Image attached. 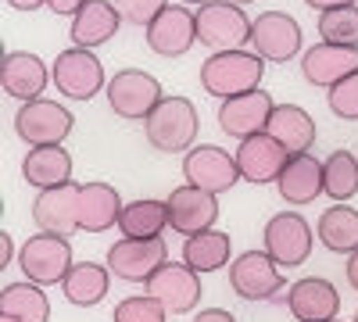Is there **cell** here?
Wrapping results in <instances>:
<instances>
[{"instance_id":"15","label":"cell","mask_w":358,"mask_h":322,"mask_svg":"<svg viewBox=\"0 0 358 322\" xmlns=\"http://www.w3.org/2000/svg\"><path fill=\"white\" fill-rule=\"evenodd\" d=\"M201 272H194L190 265H162V272H155L151 279H147V294H151L155 301L165 305L169 315H187L197 308V301L204 298V290H201Z\"/></svg>"},{"instance_id":"14","label":"cell","mask_w":358,"mask_h":322,"mask_svg":"<svg viewBox=\"0 0 358 322\" xmlns=\"http://www.w3.org/2000/svg\"><path fill=\"white\" fill-rule=\"evenodd\" d=\"M283 305L297 322H334L341 312V294L330 279L308 276V279H297L287 286Z\"/></svg>"},{"instance_id":"37","label":"cell","mask_w":358,"mask_h":322,"mask_svg":"<svg viewBox=\"0 0 358 322\" xmlns=\"http://www.w3.org/2000/svg\"><path fill=\"white\" fill-rule=\"evenodd\" d=\"M83 4H86V0H50V4H47V8H50L54 15H72V18H76Z\"/></svg>"},{"instance_id":"33","label":"cell","mask_w":358,"mask_h":322,"mask_svg":"<svg viewBox=\"0 0 358 322\" xmlns=\"http://www.w3.org/2000/svg\"><path fill=\"white\" fill-rule=\"evenodd\" d=\"M319 36L322 43L358 47V8H337L319 15Z\"/></svg>"},{"instance_id":"11","label":"cell","mask_w":358,"mask_h":322,"mask_svg":"<svg viewBox=\"0 0 358 322\" xmlns=\"http://www.w3.org/2000/svg\"><path fill=\"white\" fill-rule=\"evenodd\" d=\"M251 50L273 65L294 61L301 54V25L287 11H262L251 22Z\"/></svg>"},{"instance_id":"41","label":"cell","mask_w":358,"mask_h":322,"mask_svg":"<svg viewBox=\"0 0 358 322\" xmlns=\"http://www.w3.org/2000/svg\"><path fill=\"white\" fill-rule=\"evenodd\" d=\"M344 276H348V286L358 294V251L348 254V265H344Z\"/></svg>"},{"instance_id":"46","label":"cell","mask_w":358,"mask_h":322,"mask_svg":"<svg viewBox=\"0 0 358 322\" xmlns=\"http://www.w3.org/2000/svg\"><path fill=\"white\" fill-rule=\"evenodd\" d=\"M351 322H358V312H355V319H351Z\"/></svg>"},{"instance_id":"43","label":"cell","mask_w":358,"mask_h":322,"mask_svg":"<svg viewBox=\"0 0 358 322\" xmlns=\"http://www.w3.org/2000/svg\"><path fill=\"white\" fill-rule=\"evenodd\" d=\"M208 0H183V8H204Z\"/></svg>"},{"instance_id":"20","label":"cell","mask_w":358,"mask_h":322,"mask_svg":"<svg viewBox=\"0 0 358 322\" xmlns=\"http://www.w3.org/2000/svg\"><path fill=\"white\" fill-rule=\"evenodd\" d=\"M358 72V47H337V43H315L301 54V75L319 86V90H330L341 79Z\"/></svg>"},{"instance_id":"32","label":"cell","mask_w":358,"mask_h":322,"mask_svg":"<svg viewBox=\"0 0 358 322\" xmlns=\"http://www.w3.org/2000/svg\"><path fill=\"white\" fill-rule=\"evenodd\" d=\"M322 183L334 204H348L358 193V158L351 151H334L322 161Z\"/></svg>"},{"instance_id":"27","label":"cell","mask_w":358,"mask_h":322,"mask_svg":"<svg viewBox=\"0 0 358 322\" xmlns=\"http://www.w3.org/2000/svg\"><path fill=\"white\" fill-rule=\"evenodd\" d=\"M108 286H111V269L108 265H97V261H76L72 272L62 283V294L76 308H94L108 298Z\"/></svg>"},{"instance_id":"4","label":"cell","mask_w":358,"mask_h":322,"mask_svg":"<svg viewBox=\"0 0 358 322\" xmlns=\"http://www.w3.org/2000/svg\"><path fill=\"white\" fill-rule=\"evenodd\" d=\"M162 101V82L143 68H122L108 79V108L126 122H147Z\"/></svg>"},{"instance_id":"25","label":"cell","mask_w":358,"mask_h":322,"mask_svg":"<svg viewBox=\"0 0 358 322\" xmlns=\"http://www.w3.org/2000/svg\"><path fill=\"white\" fill-rule=\"evenodd\" d=\"M22 180L36 190L72 183V154L65 147H29L22 158Z\"/></svg>"},{"instance_id":"34","label":"cell","mask_w":358,"mask_h":322,"mask_svg":"<svg viewBox=\"0 0 358 322\" xmlns=\"http://www.w3.org/2000/svg\"><path fill=\"white\" fill-rule=\"evenodd\" d=\"M165 305L155 301L151 294H136V298H126L118 301L115 312H111V322H165Z\"/></svg>"},{"instance_id":"6","label":"cell","mask_w":358,"mask_h":322,"mask_svg":"<svg viewBox=\"0 0 358 322\" xmlns=\"http://www.w3.org/2000/svg\"><path fill=\"white\" fill-rule=\"evenodd\" d=\"M265 254L276 261L280 269L305 265L312 247H315V229L297 215V212H276L265 222Z\"/></svg>"},{"instance_id":"13","label":"cell","mask_w":358,"mask_h":322,"mask_svg":"<svg viewBox=\"0 0 358 322\" xmlns=\"http://www.w3.org/2000/svg\"><path fill=\"white\" fill-rule=\"evenodd\" d=\"M290 158L294 154L283 147L280 140L268 136V133H258L251 140H241V147H236V168H241V180L244 183H255V186L276 183Z\"/></svg>"},{"instance_id":"26","label":"cell","mask_w":358,"mask_h":322,"mask_svg":"<svg viewBox=\"0 0 358 322\" xmlns=\"http://www.w3.org/2000/svg\"><path fill=\"white\" fill-rule=\"evenodd\" d=\"M265 133L273 140H280L290 154H308L315 143V119L297 104H276Z\"/></svg>"},{"instance_id":"9","label":"cell","mask_w":358,"mask_h":322,"mask_svg":"<svg viewBox=\"0 0 358 322\" xmlns=\"http://www.w3.org/2000/svg\"><path fill=\"white\" fill-rule=\"evenodd\" d=\"M72 111L57 101H29L15 115V133L29 147H62L72 133Z\"/></svg>"},{"instance_id":"8","label":"cell","mask_w":358,"mask_h":322,"mask_svg":"<svg viewBox=\"0 0 358 322\" xmlns=\"http://www.w3.org/2000/svg\"><path fill=\"white\" fill-rule=\"evenodd\" d=\"M229 286L244 301H280L287 279H283V269L265 251H244L229 265Z\"/></svg>"},{"instance_id":"2","label":"cell","mask_w":358,"mask_h":322,"mask_svg":"<svg viewBox=\"0 0 358 322\" xmlns=\"http://www.w3.org/2000/svg\"><path fill=\"white\" fill-rule=\"evenodd\" d=\"M197 129H201V115L194 108V101L187 97H165L151 119L143 122L147 143L162 154H187L190 147H197Z\"/></svg>"},{"instance_id":"40","label":"cell","mask_w":358,"mask_h":322,"mask_svg":"<svg viewBox=\"0 0 358 322\" xmlns=\"http://www.w3.org/2000/svg\"><path fill=\"white\" fill-rule=\"evenodd\" d=\"M15 258V244H11V233H0V269H8Z\"/></svg>"},{"instance_id":"5","label":"cell","mask_w":358,"mask_h":322,"mask_svg":"<svg viewBox=\"0 0 358 322\" xmlns=\"http://www.w3.org/2000/svg\"><path fill=\"white\" fill-rule=\"evenodd\" d=\"M18 265L25 272L29 283H40V286H54V283H65V276L72 272L76 258H72V244L69 237H54V233H36L29 237L18 251Z\"/></svg>"},{"instance_id":"3","label":"cell","mask_w":358,"mask_h":322,"mask_svg":"<svg viewBox=\"0 0 358 322\" xmlns=\"http://www.w3.org/2000/svg\"><path fill=\"white\" fill-rule=\"evenodd\" d=\"M197 43H204L212 54L222 50H248L251 43V18L241 4L229 0H208L197 8Z\"/></svg>"},{"instance_id":"29","label":"cell","mask_w":358,"mask_h":322,"mask_svg":"<svg viewBox=\"0 0 358 322\" xmlns=\"http://www.w3.org/2000/svg\"><path fill=\"white\" fill-rule=\"evenodd\" d=\"M315 237L326 251L334 254H355L358 251V208H348V204H334L319 215Z\"/></svg>"},{"instance_id":"23","label":"cell","mask_w":358,"mask_h":322,"mask_svg":"<svg viewBox=\"0 0 358 322\" xmlns=\"http://www.w3.org/2000/svg\"><path fill=\"white\" fill-rule=\"evenodd\" d=\"M280 197L290 204V208H305L312 204L319 193H326V183H322V161L308 151V154H294L287 161V168L280 172Z\"/></svg>"},{"instance_id":"30","label":"cell","mask_w":358,"mask_h":322,"mask_svg":"<svg viewBox=\"0 0 358 322\" xmlns=\"http://www.w3.org/2000/svg\"><path fill=\"white\" fill-rule=\"evenodd\" d=\"M165 226H169V204L155 200V197H140V200L126 204L122 219H118L122 237H133V240H158Z\"/></svg>"},{"instance_id":"42","label":"cell","mask_w":358,"mask_h":322,"mask_svg":"<svg viewBox=\"0 0 358 322\" xmlns=\"http://www.w3.org/2000/svg\"><path fill=\"white\" fill-rule=\"evenodd\" d=\"M8 4H11L15 11H40V8L50 4V0H8Z\"/></svg>"},{"instance_id":"22","label":"cell","mask_w":358,"mask_h":322,"mask_svg":"<svg viewBox=\"0 0 358 322\" xmlns=\"http://www.w3.org/2000/svg\"><path fill=\"white\" fill-rule=\"evenodd\" d=\"M118 25H122V15H118L115 0H86L69 29L72 47H83V50L104 47L108 40H115Z\"/></svg>"},{"instance_id":"38","label":"cell","mask_w":358,"mask_h":322,"mask_svg":"<svg viewBox=\"0 0 358 322\" xmlns=\"http://www.w3.org/2000/svg\"><path fill=\"white\" fill-rule=\"evenodd\" d=\"M194 322H236V319H233V312H226V308H204V312H197Z\"/></svg>"},{"instance_id":"17","label":"cell","mask_w":358,"mask_h":322,"mask_svg":"<svg viewBox=\"0 0 358 322\" xmlns=\"http://www.w3.org/2000/svg\"><path fill=\"white\" fill-rule=\"evenodd\" d=\"M79 193L83 186L72 180L65 186H50L40 190L33 200V222L40 233H54V237H72L79 229Z\"/></svg>"},{"instance_id":"19","label":"cell","mask_w":358,"mask_h":322,"mask_svg":"<svg viewBox=\"0 0 358 322\" xmlns=\"http://www.w3.org/2000/svg\"><path fill=\"white\" fill-rule=\"evenodd\" d=\"M197 43V11L169 4L147 29V47L158 57H183Z\"/></svg>"},{"instance_id":"31","label":"cell","mask_w":358,"mask_h":322,"mask_svg":"<svg viewBox=\"0 0 358 322\" xmlns=\"http://www.w3.org/2000/svg\"><path fill=\"white\" fill-rule=\"evenodd\" d=\"M0 315L18 322H50V301L40 283H8L0 294Z\"/></svg>"},{"instance_id":"36","label":"cell","mask_w":358,"mask_h":322,"mask_svg":"<svg viewBox=\"0 0 358 322\" xmlns=\"http://www.w3.org/2000/svg\"><path fill=\"white\" fill-rule=\"evenodd\" d=\"M115 8H118V15H122V22L151 29L155 18L169 8V0H115Z\"/></svg>"},{"instance_id":"10","label":"cell","mask_w":358,"mask_h":322,"mask_svg":"<svg viewBox=\"0 0 358 322\" xmlns=\"http://www.w3.org/2000/svg\"><path fill=\"white\" fill-rule=\"evenodd\" d=\"M183 180L187 186L208 190V193H226L241 183V168H236V154L215 147V143H197L183 154Z\"/></svg>"},{"instance_id":"21","label":"cell","mask_w":358,"mask_h":322,"mask_svg":"<svg viewBox=\"0 0 358 322\" xmlns=\"http://www.w3.org/2000/svg\"><path fill=\"white\" fill-rule=\"evenodd\" d=\"M0 82H4V94L29 104V101H40L43 90H47V82L50 79V68L40 61L36 54H29V50H11L4 54V65H0Z\"/></svg>"},{"instance_id":"39","label":"cell","mask_w":358,"mask_h":322,"mask_svg":"<svg viewBox=\"0 0 358 322\" xmlns=\"http://www.w3.org/2000/svg\"><path fill=\"white\" fill-rule=\"evenodd\" d=\"M305 4L315 8V11L322 15V11H337V8H355L358 0H305Z\"/></svg>"},{"instance_id":"47","label":"cell","mask_w":358,"mask_h":322,"mask_svg":"<svg viewBox=\"0 0 358 322\" xmlns=\"http://www.w3.org/2000/svg\"><path fill=\"white\" fill-rule=\"evenodd\" d=\"M334 322H341V319H334Z\"/></svg>"},{"instance_id":"24","label":"cell","mask_w":358,"mask_h":322,"mask_svg":"<svg viewBox=\"0 0 358 322\" xmlns=\"http://www.w3.org/2000/svg\"><path fill=\"white\" fill-rule=\"evenodd\" d=\"M122 197L108 183H83L79 193V229L83 233H108L122 219Z\"/></svg>"},{"instance_id":"7","label":"cell","mask_w":358,"mask_h":322,"mask_svg":"<svg viewBox=\"0 0 358 322\" xmlns=\"http://www.w3.org/2000/svg\"><path fill=\"white\" fill-rule=\"evenodd\" d=\"M50 79H54V90L65 94L69 101H94L101 90H108L101 61L94 57V50H83V47H69L57 54L50 65Z\"/></svg>"},{"instance_id":"1","label":"cell","mask_w":358,"mask_h":322,"mask_svg":"<svg viewBox=\"0 0 358 322\" xmlns=\"http://www.w3.org/2000/svg\"><path fill=\"white\" fill-rule=\"evenodd\" d=\"M265 75V61L255 50H222L208 54L201 65V86L204 94H212L219 101H233L241 94H255L258 82Z\"/></svg>"},{"instance_id":"44","label":"cell","mask_w":358,"mask_h":322,"mask_svg":"<svg viewBox=\"0 0 358 322\" xmlns=\"http://www.w3.org/2000/svg\"><path fill=\"white\" fill-rule=\"evenodd\" d=\"M229 4H241L244 8V4H255V0H229Z\"/></svg>"},{"instance_id":"28","label":"cell","mask_w":358,"mask_h":322,"mask_svg":"<svg viewBox=\"0 0 358 322\" xmlns=\"http://www.w3.org/2000/svg\"><path fill=\"white\" fill-rule=\"evenodd\" d=\"M229 254L233 237L222 229H204L183 240V265H190L194 272H219L222 265H229Z\"/></svg>"},{"instance_id":"45","label":"cell","mask_w":358,"mask_h":322,"mask_svg":"<svg viewBox=\"0 0 358 322\" xmlns=\"http://www.w3.org/2000/svg\"><path fill=\"white\" fill-rule=\"evenodd\" d=\"M0 322H18V319H11V315H0Z\"/></svg>"},{"instance_id":"35","label":"cell","mask_w":358,"mask_h":322,"mask_svg":"<svg viewBox=\"0 0 358 322\" xmlns=\"http://www.w3.org/2000/svg\"><path fill=\"white\" fill-rule=\"evenodd\" d=\"M326 104L341 122H358V72L326 90Z\"/></svg>"},{"instance_id":"12","label":"cell","mask_w":358,"mask_h":322,"mask_svg":"<svg viewBox=\"0 0 358 322\" xmlns=\"http://www.w3.org/2000/svg\"><path fill=\"white\" fill-rule=\"evenodd\" d=\"M162 265H169L165 237H158V240H133V237H122V240H115L111 251H108V269H111V276L126 279V283H147L155 272H162Z\"/></svg>"},{"instance_id":"16","label":"cell","mask_w":358,"mask_h":322,"mask_svg":"<svg viewBox=\"0 0 358 322\" xmlns=\"http://www.w3.org/2000/svg\"><path fill=\"white\" fill-rule=\"evenodd\" d=\"M165 204H169V229H176L179 237H197V233L212 229L219 219V197L197 186L172 190Z\"/></svg>"},{"instance_id":"18","label":"cell","mask_w":358,"mask_h":322,"mask_svg":"<svg viewBox=\"0 0 358 322\" xmlns=\"http://www.w3.org/2000/svg\"><path fill=\"white\" fill-rule=\"evenodd\" d=\"M273 97L265 90H255V94H241L233 101H222L219 108V129L233 140H251L258 133L268 129V119H273Z\"/></svg>"}]
</instances>
